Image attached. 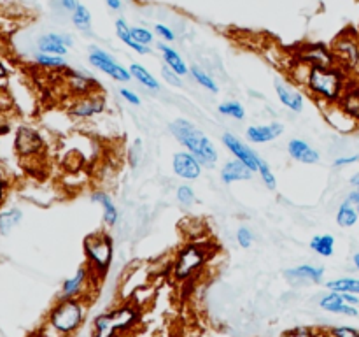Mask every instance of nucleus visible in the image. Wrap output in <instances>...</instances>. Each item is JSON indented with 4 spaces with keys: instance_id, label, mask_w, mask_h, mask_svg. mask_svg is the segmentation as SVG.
<instances>
[{
    "instance_id": "1",
    "label": "nucleus",
    "mask_w": 359,
    "mask_h": 337,
    "mask_svg": "<svg viewBox=\"0 0 359 337\" xmlns=\"http://www.w3.org/2000/svg\"><path fill=\"white\" fill-rule=\"evenodd\" d=\"M302 86L321 107L337 105L349 88V74L339 65H307Z\"/></svg>"
},
{
    "instance_id": "2",
    "label": "nucleus",
    "mask_w": 359,
    "mask_h": 337,
    "mask_svg": "<svg viewBox=\"0 0 359 337\" xmlns=\"http://www.w3.org/2000/svg\"><path fill=\"white\" fill-rule=\"evenodd\" d=\"M168 132L170 136L184 147V151L191 153L203 168H214L219 161V151L214 140L207 136L203 130H200L191 119L175 118L168 123Z\"/></svg>"
},
{
    "instance_id": "3",
    "label": "nucleus",
    "mask_w": 359,
    "mask_h": 337,
    "mask_svg": "<svg viewBox=\"0 0 359 337\" xmlns=\"http://www.w3.org/2000/svg\"><path fill=\"white\" fill-rule=\"evenodd\" d=\"M140 322V308L135 302H121L102 312L93 322V337H119L130 333Z\"/></svg>"
},
{
    "instance_id": "4",
    "label": "nucleus",
    "mask_w": 359,
    "mask_h": 337,
    "mask_svg": "<svg viewBox=\"0 0 359 337\" xmlns=\"http://www.w3.org/2000/svg\"><path fill=\"white\" fill-rule=\"evenodd\" d=\"M86 311V298H65V300H60L58 298V302L49 311L46 323L51 325L60 336L72 337L83 326Z\"/></svg>"
},
{
    "instance_id": "5",
    "label": "nucleus",
    "mask_w": 359,
    "mask_h": 337,
    "mask_svg": "<svg viewBox=\"0 0 359 337\" xmlns=\"http://www.w3.org/2000/svg\"><path fill=\"white\" fill-rule=\"evenodd\" d=\"M83 251L88 269L97 279H102L111 269L114 258V239L105 230L93 232L83 241Z\"/></svg>"
},
{
    "instance_id": "6",
    "label": "nucleus",
    "mask_w": 359,
    "mask_h": 337,
    "mask_svg": "<svg viewBox=\"0 0 359 337\" xmlns=\"http://www.w3.org/2000/svg\"><path fill=\"white\" fill-rule=\"evenodd\" d=\"M207 260H209V253L202 244L188 242L175 253V258L172 262V277L175 281L191 279L205 267Z\"/></svg>"
},
{
    "instance_id": "7",
    "label": "nucleus",
    "mask_w": 359,
    "mask_h": 337,
    "mask_svg": "<svg viewBox=\"0 0 359 337\" xmlns=\"http://www.w3.org/2000/svg\"><path fill=\"white\" fill-rule=\"evenodd\" d=\"M332 51L335 55L337 65L347 74H356L359 70V37L354 32H342L332 42Z\"/></svg>"
},
{
    "instance_id": "8",
    "label": "nucleus",
    "mask_w": 359,
    "mask_h": 337,
    "mask_svg": "<svg viewBox=\"0 0 359 337\" xmlns=\"http://www.w3.org/2000/svg\"><path fill=\"white\" fill-rule=\"evenodd\" d=\"M88 62H90L93 69L104 72L105 76L114 79L116 83H128V81H132L130 69L121 65L111 53L98 48V46H90V49H88Z\"/></svg>"
},
{
    "instance_id": "9",
    "label": "nucleus",
    "mask_w": 359,
    "mask_h": 337,
    "mask_svg": "<svg viewBox=\"0 0 359 337\" xmlns=\"http://www.w3.org/2000/svg\"><path fill=\"white\" fill-rule=\"evenodd\" d=\"M105 111H107V98L102 93H97V91L90 95H83V97H76L67 107L69 116H72L74 119H79V121L97 118V116L104 114Z\"/></svg>"
},
{
    "instance_id": "10",
    "label": "nucleus",
    "mask_w": 359,
    "mask_h": 337,
    "mask_svg": "<svg viewBox=\"0 0 359 337\" xmlns=\"http://www.w3.org/2000/svg\"><path fill=\"white\" fill-rule=\"evenodd\" d=\"M46 140L35 126L20 125L14 132V151L18 157L32 158L44 151Z\"/></svg>"
},
{
    "instance_id": "11",
    "label": "nucleus",
    "mask_w": 359,
    "mask_h": 337,
    "mask_svg": "<svg viewBox=\"0 0 359 337\" xmlns=\"http://www.w3.org/2000/svg\"><path fill=\"white\" fill-rule=\"evenodd\" d=\"M97 281V277L91 274V270L88 269V265H81L79 269L74 272V276L67 277L62 283L60 288L58 298L60 300H65V298H86L88 293L91 291V286Z\"/></svg>"
},
{
    "instance_id": "12",
    "label": "nucleus",
    "mask_w": 359,
    "mask_h": 337,
    "mask_svg": "<svg viewBox=\"0 0 359 337\" xmlns=\"http://www.w3.org/2000/svg\"><path fill=\"white\" fill-rule=\"evenodd\" d=\"M294 60L305 65H337L332 46L323 42H305L294 51Z\"/></svg>"
},
{
    "instance_id": "13",
    "label": "nucleus",
    "mask_w": 359,
    "mask_h": 337,
    "mask_svg": "<svg viewBox=\"0 0 359 337\" xmlns=\"http://www.w3.org/2000/svg\"><path fill=\"white\" fill-rule=\"evenodd\" d=\"M221 140H223V146L233 154V158H237V160H241L242 164L248 165L252 172H258L259 161H262L263 158L259 157V154L256 153V151L245 143V140H242L241 137H237L231 132H224L223 137H221Z\"/></svg>"
},
{
    "instance_id": "14",
    "label": "nucleus",
    "mask_w": 359,
    "mask_h": 337,
    "mask_svg": "<svg viewBox=\"0 0 359 337\" xmlns=\"http://www.w3.org/2000/svg\"><path fill=\"white\" fill-rule=\"evenodd\" d=\"M325 274V267L311 265V263H302L284 270V277L291 284H321Z\"/></svg>"
},
{
    "instance_id": "15",
    "label": "nucleus",
    "mask_w": 359,
    "mask_h": 337,
    "mask_svg": "<svg viewBox=\"0 0 359 337\" xmlns=\"http://www.w3.org/2000/svg\"><path fill=\"white\" fill-rule=\"evenodd\" d=\"M172 171L177 178L186 179V181H195L202 176L203 165L191 153L182 150L174 153V157H172Z\"/></svg>"
},
{
    "instance_id": "16",
    "label": "nucleus",
    "mask_w": 359,
    "mask_h": 337,
    "mask_svg": "<svg viewBox=\"0 0 359 337\" xmlns=\"http://www.w3.org/2000/svg\"><path fill=\"white\" fill-rule=\"evenodd\" d=\"M273 90H276L277 98H279L280 104L286 109H290L291 112H302L305 107V95L298 90L297 86H293L287 81L276 77L273 81Z\"/></svg>"
},
{
    "instance_id": "17",
    "label": "nucleus",
    "mask_w": 359,
    "mask_h": 337,
    "mask_svg": "<svg viewBox=\"0 0 359 337\" xmlns=\"http://www.w3.org/2000/svg\"><path fill=\"white\" fill-rule=\"evenodd\" d=\"M72 46H74V37L69 34H56V32H49V34L41 35V37L37 39V51L48 53V55L65 56Z\"/></svg>"
},
{
    "instance_id": "18",
    "label": "nucleus",
    "mask_w": 359,
    "mask_h": 337,
    "mask_svg": "<svg viewBox=\"0 0 359 337\" xmlns=\"http://www.w3.org/2000/svg\"><path fill=\"white\" fill-rule=\"evenodd\" d=\"M286 130V126L280 121L262 123V125H251L245 130V139L251 140V144H266L280 137Z\"/></svg>"
},
{
    "instance_id": "19",
    "label": "nucleus",
    "mask_w": 359,
    "mask_h": 337,
    "mask_svg": "<svg viewBox=\"0 0 359 337\" xmlns=\"http://www.w3.org/2000/svg\"><path fill=\"white\" fill-rule=\"evenodd\" d=\"M67 79H69V88L72 90V93L76 95V97L95 93L98 84H100L84 69H67Z\"/></svg>"
},
{
    "instance_id": "20",
    "label": "nucleus",
    "mask_w": 359,
    "mask_h": 337,
    "mask_svg": "<svg viewBox=\"0 0 359 337\" xmlns=\"http://www.w3.org/2000/svg\"><path fill=\"white\" fill-rule=\"evenodd\" d=\"M319 308L326 312L349 316V318H356V316H359L358 305L347 304V302L344 300L342 293H337V291H328V293L323 295V297L319 298Z\"/></svg>"
},
{
    "instance_id": "21",
    "label": "nucleus",
    "mask_w": 359,
    "mask_h": 337,
    "mask_svg": "<svg viewBox=\"0 0 359 337\" xmlns=\"http://www.w3.org/2000/svg\"><path fill=\"white\" fill-rule=\"evenodd\" d=\"M287 154L304 165H316L321 161V153L304 139H291L287 143Z\"/></svg>"
},
{
    "instance_id": "22",
    "label": "nucleus",
    "mask_w": 359,
    "mask_h": 337,
    "mask_svg": "<svg viewBox=\"0 0 359 337\" xmlns=\"http://www.w3.org/2000/svg\"><path fill=\"white\" fill-rule=\"evenodd\" d=\"M323 111H325L326 121H328L333 128L339 130V132L351 133V132H354V130L359 128V123L356 121V119H354L353 116L347 114V112L344 111L339 104L326 105V107H323Z\"/></svg>"
},
{
    "instance_id": "23",
    "label": "nucleus",
    "mask_w": 359,
    "mask_h": 337,
    "mask_svg": "<svg viewBox=\"0 0 359 337\" xmlns=\"http://www.w3.org/2000/svg\"><path fill=\"white\" fill-rule=\"evenodd\" d=\"M91 202L98 204V206L102 207V221H104L105 227L112 228L118 225L119 209L107 192H104V190H95V192L91 193Z\"/></svg>"
},
{
    "instance_id": "24",
    "label": "nucleus",
    "mask_w": 359,
    "mask_h": 337,
    "mask_svg": "<svg viewBox=\"0 0 359 337\" xmlns=\"http://www.w3.org/2000/svg\"><path fill=\"white\" fill-rule=\"evenodd\" d=\"M252 174L255 172L248 165H244L237 158H231V160L224 161L223 168H221V181H223V185H233V183L238 181H251Z\"/></svg>"
},
{
    "instance_id": "25",
    "label": "nucleus",
    "mask_w": 359,
    "mask_h": 337,
    "mask_svg": "<svg viewBox=\"0 0 359 337\" xmlns=\"http://www.w3.org/2000/svg\"><path fill=\"white\" fill-rule=\"evenodd\" d=\"M156 49L161 53V58H163L165 65L170 67L175 74H179L181 77L189 76V65L186 63V60L182 58L181 53L177 49H174L172 46H168V42H156Z\"/></svg>"
},
{
    "instance_id": "26",
    "label": "nucleus",
    "mask_w": 359,
    "mask_h": 337,
    "mask_svg": "<svg viewBox=\"0 0 359 337\" xmlns=\"http://www.w3.org/2000/svg\"><path fill=\"white\" fill-rule=\"evenodd\" d=\"M130 25L128 21L125 20V18H118V20L114 21V32H116V37L119 39V41L123 42V44L126 46V48H130L132 51H135L137 55H149L151 53V46H144L140 44V42H137L135 39L132 37V32H130Z\"/></svg>"
},
{
    "instance_id": "27",
    "label": "nucleus",
    "mask_w": 359,
    "mask_h": 337,
    "mask_svg": "<svg viewBox=\"0 0 359 337\" xmlns=\"http://www.w3.org/2000/svg\"><path fill=\"white\" fill-rule=\"evenodd\" d=\"M130 69V74H132V79H135L137 83L142 84L146 90L153 91V93H158V91H161V83L156 79V76H154L153 72H151L147 67H144L142 63H137L133 62L132 65L128 67Z\"/></svg>"
},
{
    "instance_id": "28",
    "label": "nucleus",
    "mask_w": 359,
    "mask_h": 337,
    "mask_svg": "<svg viewBox=\"0 0 359 337\" xmlns=\"http://www.w3.org/2000/svg\"><path fill=\"white\" fill-rule=\"evenodd\" d=\"M21 221H23V211L20 207L13 206L7 209H0V235L2 237L11 235Z\"/></svg>"
},
{
    "instance_id": "29",
    "label": "nucleus",
    "mask_w": 359,
    "mask_h": 337,
    "mask_svg": "<svg viewBox=\"0 0 359 337\" xmlns=\"http://www.w3.org/2000/svg\"><path fill=\"white\" fill-rule=\"evenodd\" d=\"M325 286L328 291H337V293L359 295V277H354V276L337 277V279L326 281Z\"/></svg>"
},
{
    "instance_id": "30",
    "label": "nucleus",
    "mask_w": 359,
    "mask_h": 337,
    "mask_svg": "<svg viewBox=\"0 0 359 337\" xmlns=\"http://www.w3.org/2000/svg\"><path fill=\"white\" fill-rule=\"evenodd\" d=\"M335 237L332 234H318L311 239L309 246H311L312 251L319 256H325V258H330L335 253Z\"/></svg>"
},
{
    "instance_id": "31",
    "label": "nucleus",
    "mask_w": 359,
    "mask_h": 337,
    "mask_svg": "<svg viewBox=\"0 0 359 337\" xmlns=\"http://www.w3.org/2000/svg\"><path fill=\"white\" fill-rule=\"evenodd\" d=\"M335 220H337V225L342 228L354 227V225L359 221L358 207L353 206V204H349L347 200H344V202L339 206V209H337Z\"/></svg>"
},
{
    "instance_id": "32",
    "label": "nucleus",
    "mask_w": 359,
    "mask_h": 337,
    "mask_svg": "<svg viewBox=\"0 0 359 337\" xmlns=\"http://www.w3.org/2000/svg\"><path fill=\"white\" fill-rule=\"evenodd\" d=\"M70 20L72 25L83 34H91V25H93V16H91V11L88 9L84 4L79 2L77 9L70 14Z\"/></svg>"
},
{
    "instance_id": "33",
    "label": "nucleus",
    "mask_w": 359,
    "mask_h": 337,
    "mask_svg": "<svg viewBox=\"0 0 359 337\" xmlns=\"http://www.w3.org/2000/svg\"><path fill=\"white\" fill-rule=\"evenodd\" d=\"M339 105L359 123V86L347 88Z\"/></svg>"
},
{
    "instance_id": "34",
    "label": "nucleus",
    "mask_w": 359,
    "mask_h": 337,
    "mask_svg": "<svg viewBox=\"0 0 359 337\" xmlns=\"http://www.w3.org/2000/svg\"><path fill=\"white\" fill-rule=\"evenodd\" d=\"M189 76L193 77V81H195L196 84L205 88L207 91H210V93H219V84L216 83V79H214L207 70L200 69L198 65L189 67Z\"/></svg>"
},
{
    "instance_id": "35",
    "label": "nucleus",
    "mask_w": 359,
    "mask_h": 337,
    "mask_svg": "<svg viewBox=\"0 0 359 337\" xmlns=\"http://www.w3.org/2000/svg\"><path fill=\"white\" fill-rule=\"evenodd\" d=\"M217 111H219V114L226 116V118L230 119H235V121H242V119H245V116H248L244 104L238 100L221 102V104L217 105Z\"/></svg>"
},
{
    "instance_id": "36",
    "label": "nucleus",
    "mask_w": 359,
    "mask_h": 337,
    "mask_svg": "<svg viewBox=\"0 0 359 337\" xmlns=\"http://www.w3.org/2000/svg\"><path fill=\"white\" fill-rule=\"evenodd\" d=\"M34 62L37 63L42 69H51V70H60L67 69V60L65 56H56V55H48V53H35Z\"/></svg>"
},
{
    "instance_id": "37",
    "label": "nucleus",
    "mask_w": 359,
    "mask_h": 337,
    "mask_svg": "<svg viewBox=\"0 0 359 337\" xmlns=\"http://www.w3.org/2000/svg\"><path fill=\"white\" fill-rule=\"evenodd\" d=\"M142 154H144V146H142V139H133V143L130 144L128 151H126V161L132 168H137L142 161Z\"/></svg>"
},
{
    "instance_id": "38",
    "label": "nucleus",
    "mask_w": 359,
    "mask_h": 337,
    "mask_svg": "<svg viewBox=\"0 0 359 337\" xmlns=\"http://www.w3.org/2000/svg\"><path fill=\"white\" fill-rule=\"evenodd\" d=\"M258 174H259V178H262V183L265 185L266 190H270V192L277 190V178H276V174H273L272 167L269 165V161H265V160L259 161Z\"/></svg>"
},
{
    "instance_id": "39",
    "label": "nucleus",
    "mask_w": 359,
    "mask_h": 337,
    "mask_svg": "<svg viewBox=\"0 0 359 337\" xmlns=\"http://www.w3.org/2000/svg\"><path fill=\"white\" fill-rule=\"evenodd\" d=\"M175 199H177V202L181 204L182 207H191L196 200L195 190L189 185L177 186V190H175Z\"/></svg>"
},
{
    "instance_id": "40",
    "label": "nucleus",
    "mask_w": 359,
    "mask_h": 337,
    "mask_svg": "<svg viewBox=\"0 0 359 337\" xmlns=\"http://www.w3.org/2000/svg\"><path fill=\"white\" fill-rule=\"evenodd\" d=\"M235 239H237V244L241 246L242 249H249L252 244H255V234H252L251 228L245 227V225L238 227Z\"/></svg>"
},
{
    "instance_id": "41",
    "label": "nucleus",
    "mask_w": 359,
    "mask_h": 337,
    "mask_svg": "<svg viewBox=\"0 0 359 337\" xmlns=\"http://www.w3.org/2000/svg\"><path fill=\"white\" fill-rule=\"evenodd\" d=\"M130 32H132V37L135 39L137 42H140V44L151 46L154 42V35H153V32L149 30V28L132 27V28H130Z\"/></svg>"
},
{
    "instance_id": "42",
    "label": "nucleus",
    "mask_w": 359,
    "mask_h": 337,
    "mask_svg": "<svg viewBox=\"0 0 359 337\" xmlns=\"http://www.w3.org/2000/svg\"><path fill=\"white\" fill-rule=\"evenodd\" d=\"M328 336L330 337H359V330L349 325H339V326H332Z\"/></svg>"
},
{
    "instance_id": "43",
    "label": "nucleus",
    "mask_w": 359,
    "mask_h": 337,
    "mask_svg": "<svg viewBox=\"0 0 359 337\" xmlns=\"http://www.w3.org/2000/svg\"><path fill=\"white\" fill-rule=\"evenodd\" d=\"M154 34H156L163 42H174L175 41V34L172 32V28L167 27V25H163V23L154 25Z\"/></svg>"
},
{
    "instance_id": "44",
    "label": "nucleus",
    "mask_w": 359,
    "mask_h": 337,
    "mask_svg": "<svg viewBox=\"0 0 359 337\" xmlns=\"http://www.w3.org/2000/svg\"><path fill=\"white\" fill-rule=\"evenodd\" d=\"M161 77H163L165 83L170 84V86H181V84H182L181 76H179V74H175L174 70H172L170 67H167V65L161 67Z\"/></svg>"
},
{
    "instance_id": "45",
    "label": "nucleus",
    "mask_w": 359,
    "mask_h": 337,
    "mask_svg": "<svg viewBox=\"0 0 359 337\" xmlns=\"http://www.w3.org/2000/svg\"><path fill=\"white\" fill-rule=\"evenodd\" d=\"M119 97H121L123 100H125L126 104H130V105H140V104H142V100H140L139 95H137L133 90H130V88H125V86L119 88Z\"/></svg>"
},
{
    "instance_id": "46",
    "label": "nucleus",
    "mask_w": 359,
    "mask_h": 337,
    "mask_svg": "<svg viewBox=\"0 0 359 337\" xmlns=\"http://www.w3.org/2000/svg\"><path fill=\"white\" fill-rule=\"evenodd\" d=\"M284 337H319V333H316L311 326H297V329L284 333Z\"/></svg>"
},
{
    "instance_id": "47",
    "label": "nucleus",
    "mask_w": 359,
    "mask_h": 337,
    "mask_svg": "<svg viewBox=\"0 0 359 337\" xmlns=\"http://www.w3.org/2000/svg\"><path fill=\"white\" fill-rule=\"evenodd\" d=\"M358 161H359V154H342V157L335 158L333 167L344 168V167H349V165L358 164Z\"/></svg>"
},
{
    "instance_id": "48",
    "label": "nucleus",
    "mask_w": 359,
    "mask_h": 337,
    "mask_svg": "<svg viewBox=\"0 0 359 337\" xmlns=\"http://www.w3.org/2000/svg\"><path fill=\"white\" fill-rule=\"evenodd\" d=\"M7 192H9V179L0 172V206L6 202L7 199Z\"/></svg>"
},
{
    "instance_id": "49",
    "label": "nucleus",
    "mask_w": 359,
    "mask_h": 337,
    "mask_svg": "<svg viewBox=\"0 0 359 337\" xmlns=\"http://www.w3.org/2000/svg\"><path fill=\"white\" fill-rule=\"evenodd\" d=\"M60 7H62V11H65V13H70L72 14L74 11L77 9V6H79V2L77 0H58Z\"/></svg>"
},
{
    "instance_id": "50",
    "label": "nucleus",
    "mask_w": 359,
    "mask_h": 337,
    "mask_svg": "<svg viewBox=\"0 0 359 337\" xmlns=\"http://www.w3.org/2000/svg\"><path fill=\"white\" fill-rule=\"evenodd\" d=\"M346 200H347V202H349V204H353V206L359 207V190L354 188L353 192H351L349 195L346 197Z\"/></svg>"
},
{
    "instance_id": "51",
    "label": "nucleus",
    "mask_w": 359,
    "mask_h": 337,
    "mask_svg": "<svg viewBox=\"0 0 359 337\" xmlns=\"http://www.w3.org/2000/svg\"><path fill=\"white\" fill-rule=\"evenodd\" d=\"M105 4H107L109 9L116 11V13L123 9V2H121V0H105Z\"/></svg>"
},
{
    "instance_id": "52",
    "label": "nucleus",
    "mask_w": 359,
    "mask_h": 337,
    "mask_svg": "<svg viewBox=\"0 0 359 337\" xmlns=\"http://www.w3.org/2000/svg\"><path fill=\"white\" fill-rule=\"evenodd\" d=\"M9 76V69L6 67V63L0 60V79H6V77Z\"/></svg>"
},
{
    "instance_id": "53",
    "label": "nucleus",
    "mask_w": 359,
    "mask_h": 337,
    "mask_svg": "<svg viewBox=\"0 0 359 337\" xmlns=\"http://www.w3.org/2000/svg\"><path fill=\"white\" fill-rule=\"evenodd\" d=\"M351 186H353V188H358L359 186V171L351 178Z\"/></svg>"
},
{
    "instance_id": "54",
    "label": "nucleus",
    "mask_w": 359,
    "mask_h": 337,
    "mask_svg": "<svg viewBox=\"0 0 359 337\" xmlns=\"http://www.w3.org/2000/svg\"><path fill=\"white\" fill-rule=\"evenodd\" d=\"M353 263H354V267H356V270L359 272V251H358V253H354V256H353Z\"/></svg>"
},
{
    "instance_id": "55",
    "label": "nucleus",
    "mask_w": 359,
    "mask_h": 337,
    "mask_svg": "<svg viewBox=\"0 0 359 337\" xmlns=\"http://www.w3.org/2000/svg\"><path fill=\"white\" fill-rule=\"evenodd\" d=\"M358 214H359V207H358Z\"/></svg>"
},
{
    "instance_id": "56",
    "label": "nucleus",
    "mask_w": 359,
    "mask_h": 337,
    "mask_svg": "<svg viewBox=\"0 0 359 337\" xmlns=\"http://www.w3.org/2000/svg\"><path fill=\"white\" fill-rule=\"evenodd\" d=\"M358 190H359V186H358Z\"/></svg>"
},
{
    "instance_id": "57",
    "label": "nucleus",
    "mask_w": 359,
    "mask_h": 337,
    "mask_svg": "<svg viewBox=\"0 0 359 337\" xmlns=\"http://www.w3.org/2000/svg\"><path fill=\"white\" fill-rule=\"evenodd\" d=\"M0 2H2V0H0Z\"/></svg>"
}]
</instances>
